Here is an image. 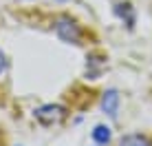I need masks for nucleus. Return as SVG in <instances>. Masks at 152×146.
<instances>
[{"instance_id":"1","label":"nucleus","mask_w":152,"mask_h":146,"mask_svg":"<svg viewBox=\"0 0 152 146\" xmlns=\"http://www.w3.org/2000/svg\"><path fill=\"white\" fill-rule=\"evenodd\" d=\"M66 117V108L60 106V104H44L35 111V119L44 126H53V124H60L62 119Z\"/></svg>"},{"instance_id":"2","label":"nucleus","mask_w":152,"mask_h":146,"mask_svg":"<svg viewBox=\"0 0 152 146\" xmlns=\"http://www.w3.org/2000/svg\"><path fill=\"white\" fill-rule=\"evenodd\" d=\"M55 31H57V35H60L64 42H77L80 35H82L80 27H77L73 20H69V18H60V20H57Z\"/></svg>"},{"instance_id":"3","label":"nucleus","mask_w":152,"mask_h":146,"mask_svg":"<svg viewBox=\"0 0 152 146\" xmlns=\"http://www.w3.org/2000/svg\"><path fill=\"white\" fill-rule=\"evenodd\" d=\"M117 106H119V95H117V91H106V93H104V97H102V108H104L110 117H115V115H117Z\"/></svg>"},{"instance_id":"4","label":"nucleus","mask_w":152,"mask_h":146,"mask_svg":"<svg viewBox=\"0 0 152 146\" xmlns=\"http://www.w3.org/2000/svg\"><path fill=\"white\" fill-rule=\"evenodd\" d=\"M93 139H95L97 144H108V142H110V128L104 126V124L95 126V131H93Z\"/></svg>"},{"instance_id":"5","label":"nucleus","mask_w":152,"mask_h":146,"mask_svg":"<svg viewBox=\"0 0 152 146\" xmlns=\"http://www.w3.org/2000/svg\"><path fill=\"white\" fill-rule=\"evenodd\" d=\"M119 146H150V142L143 137V135H126V137L119 142Z\"/></svg>"},{"instance_id":"6","label":"nucleus","mask_w":152,"mask_h":146,"mask_svg":"<svg viewBox=\"0 0 152 146\" xmlns=\"http://www.w3.org/2000/svg\"><path fill=\"white\" fill-rule=\"evenodd\" d=\"M4 71V55H2V51H0V73Z\"/></svg>"}]
</instances>
